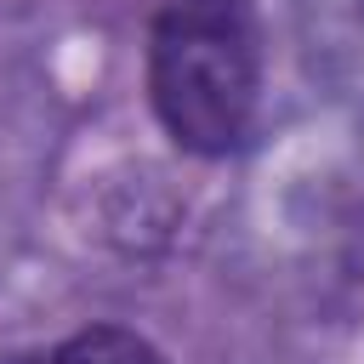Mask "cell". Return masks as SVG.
<instances>
[{
  "instance_id": "6da1fadb",
  "label": "cell",
  "mask_w": 364,
  "mask_h": 364,
  "mask_svg": "<svg viewBox=\"0 0 364 364\" xmlns=\"http://www.w3.org/2000/svg\"><path fill=\"white\" fill-rule=\"evenodd\" d=\"M267 28L256 0H154L142 91L165 142L188 159H233L256 136Z\"/></svg>"
},
{
  "instance_id": "7a4b0ae2",
  "label": "cell",
  "mask_w": 364,
  "mask_h": 364,
  "mask_svg": "<svg viewBox=\"0 0 364 364\" xmlns=\"http://www.w3.org/2000/svg\"><path fill=\"white\" fill-rule=\"evenodd\" d=\"M46 358L51 364H171L142 330L114 324V318H97V324L68 330L57 347H46Z\"/></svg>"
},
{
  "instance_id": "3957f363",
  "label": "cell",
  "mask_w": 364,
  "mask_h": 364,
  "mask_svg": "<svg viewBox=\"0 0 364 364\" xmlns=\"http://www.w3.org/2000/svg\"><path fill=\"white\" fill-rule=\"evenodd\" d=\"M0 364H51V358H46V347H23V353H6Z\"/></svg>"
}]
</instances>
